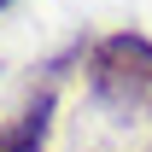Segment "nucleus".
Returning <instances> with one entry per match:
<instances>
[{"mask_svg":"<svg viewBox=\"0 0 152 152\" xmlns=\"http://www.w3.org/2000/svg\"><path fill=\"white\" fill-rule=\"evenodd\" d=\"M146 152H152V146H146Z\"/></svg>","mask_w":152,"mask_h":152,"instance_id":"20e7f679","label":"nucleus"},{"mask_svg":"<svg viewBox=\"0 0 152 152\" xmlns=\"http://www.w3.org/2000/svg\"><path fill=\"white\" fill-rule=\"evenodd\" d=\"M88 94L117 117H152V35L111 29L88 47Z\"/></svg>","mask_w":152,"mask_h":152,"instance_id":"f257e3e1","label":"nucleus"},{"mask_svg":"<svg viewBox=\"0 0 152 152\" xmlns=\"http://www.w3.org/2000/svg\"><path fill=\"white\" fill-rule=\"evenodd\" d=\"M47 129H53V88H41L12 123H0V152H41Z\"/></svg>","mask_w":152,"mask_h":152,"instance_id":"f03ea898","label":"nucleus"},{"mask_svg":"<svg viewBox=\"0 0 152 152\" xmlns=\"http://www.w3.org/2000/svg\"><path fill=\"white\" fill-rule=\"evenodd\" d=\"M0 6H6V0H0Z\"/></svg>","mask_w":152,"mask_h":152,"instance_id":"7ed1b4c3","label":"nucleus"}]
</instances>
